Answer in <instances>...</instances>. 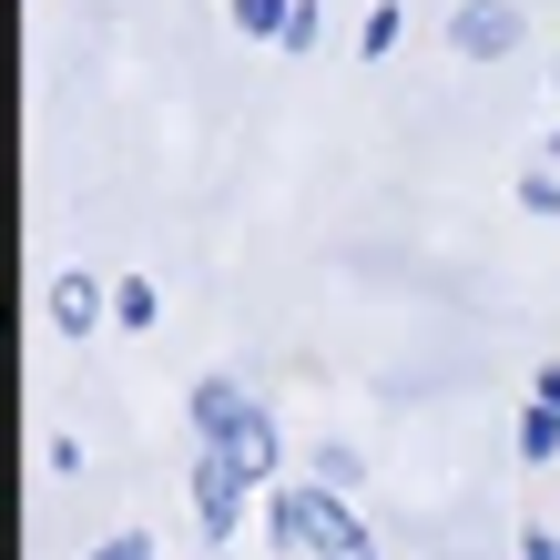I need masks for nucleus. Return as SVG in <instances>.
I'll list each match as a JSON object with an SVG mask.
<instances>
[{"label": "nucleus", "instance_id": "8", "mask_svg": "<svg viewBox=\"0 0 560 560\" xmlns=\"http://www.w3.org/2000/svg\"><path fill=\"white\" fill-rule=\"evenodd\" d=\"M235 21H245V31H266V42H285V21H295V0H235Z\"/></svg>", "mask_w": 560, "mask_h": 560}, {"label": "nucleus", "instance_id": "5", "mask_svg": "<svg viewBox=\"0 0 560 560\" xmlns=\"http://www.w3.org/2000/svg\"><path fill=\"white\" fill-rule=\"evenodd\" d=\"M51 316H61V337H92V326H103V285H92V276H61L51 285Z\"/></svg>", "mask_w": 560, "mask_h": 560}, {"label": "nucleus", "instance_id": "3", "mask_svg": "<svg viewBox=\"0 0 560 560\" xmlns=\"http://www.w3.org/2000/svg\"><path fill=\"white\" fill-rule=\"evenodd\" d=\"M255 418H266V408H255L235 377H205V387H194V428H205V448H235Z\"/></svg>", "mask_w": 560, "mask_h": 560}, {"label": "nucleus", "instance_id": "1", "mask_svg": "<svg viewBox=\"0 0 560 560\" xmlns=\"http://www.w3.org/2000/svg\"><path fill=\"white\" fill-rule=\"evenodd\" d=\"M266 510H276L266 530H276V550H285V560H377L368 520H357L326 479H316V489H276Z\"/></svg>", "mask_w": 560, "mask_h": 560}, {"label": "nucleus", "instance_id": "11", "mask_svg": "<svg viewBox=\"0 0 560 560\" xmlns=\"http://www.w3.org/2000/svg\"><path fill=\"white\" fill-rule=\"evenodd\" d=\"M540 398H550V408H560V368H540Z\"/></svg>", "mask_w": 560, "mask_h": 560}, {"label": "nucleus", "instance_id": "6", "mask_svg": "<svg viewBox=\"0 0 560 560\" xmlns=\"http://www.w3.org/2000/svg\"><path fill=\"white\" fill-rule=\"evenodd\" d=\"M520 458H530V469H540V458H560V408H550V398H530V418H520Z\"/></svg>", "mask_w": 560, "mask_h": 560}, {"label": "nucleus", "instance_id": "9", "mask_svg": "<svg viewBox=\"0 0 560 560\" xmlns=\"http://www.w3.org/2000/svg\"><path fill=\"white\" fill-rule=\"evenodd\" d=\"M92 560H153V540H143V530H122V540H103Z\"/></svg>", "mask_w": 560, "mask_h": 560}, {"label": "nucleus", "instance_id": "4", "mask_svg": "<svg viewBox=\"0 0 560 560\" xmlns=\"http://www.w3.org/2000/svg\"><path fill=\"white\" fill-rule=\"evenodd\" d=\"M458 51H469V61L520 51V11H510V0H469V11H458Z\"/></svg>", "mask_w": 560, "mask_h": 560}, {"label": "nucleus", "instance_id": "7", "mask_svg": "<svg viewBox=\"0 0 560 560\" xmlns=\"http://www.w3.org/2000/svg\"><path fill=\"white\" fill-rule=\"evenodd\" d=\"M224 458H235V469H245L255 489H266V479H276V428H266V418H255V428H245V439H235V448H224Z\"/></svg>", "mask_w": 560, "mask_h": 560}, {"label": "nucleus", "instance_id": "10", "mask_svg": "<svg viewBox=\"0 0 560 560\" xmlns=\"http://www.w3.org/2000/svg\"><path fill=\"white\" fill-rule=\"evenodd\" d=\"M520 550H530V560H560V530H530V540H520Z\"/></svg>", "mask_w": 560, "mask_h": 560}, {"label": "nucleus", "instance_id": "2", "mask_svg": "<svg viewBox=\"0 0 560 560\" xmlns=\"http://www.w3.org/2000/svg\"><path fill=\"white\" fill-rule=\"evenodd\" d=\"M245 469H235V458H224V448H205V458H194V530H205V540H235V520H245Z\"/></svg>", "mask_w": 560, "mask_h": 560}]
</instances>
